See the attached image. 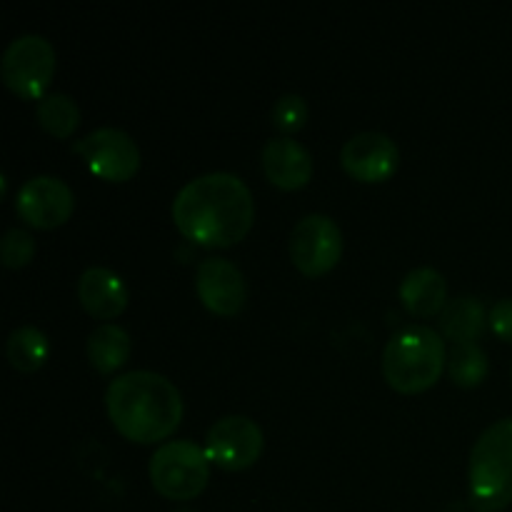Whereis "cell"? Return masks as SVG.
<instances>
[{
	"instance_id": "6da1fadb",
	"label": "cell",
	"mask_w": 512,
	"mask_h": 512,
	"mask_svg": "<svg viewBox=\"0 0 512 512\" xmlns=\"http://www.w3.org/2000/svg\"><path fill=\"white\" fill-rule=\"evenodd\" d=\"M255 218L248 183L228 170H210L175 193L173 220L185 238L208 248H228L245 238Z\"/></svg>"
},
{
	"instance_id": "7a4b0ae2",
	"label": "cell",
	"mask_w": 512,
	"mask_h": 512,
	"mask_svg": "<svg viewBox=\"0 0 512 512\" xmlns=\"http://www.w3.org/2000/svg\"><path fill=\"white\" fill-rule=\"evenodd\" d=\"M105 408L128 440L158 443L180 425L183 395L173 380L155 370H128L108 383Z\"/></svg>"
},
{
	"instance_id": "3957f363",
	"label": "cell",
	"mask_w": 512,
	"mask_h": 512,
	"mask_svg": "<svg viewBox=\"0 0 512 512\" xmlns=\"http://www.w3.org/2000/svg\"><path fill=\"white\" fill-rule=\"evenodd\" d=\"M448 363L443 335L430 325H408L390 335L383 348V375L400 393L430 388Z\"/></svg>"
},
{
	"instance_id": "277c9868",
	"label": "cell",
	"mask_w": 512,
	"mask_h": 512,
	"mask_svg": "<svg viewBox=\"0 0 512 512\" xmlns=\"http://www.w3.org/2000/svg\"><path fill=\"white\" fill-rule=\"evenodd\" d=\"M470 503L475 512H498L512 503V418L490 423L470 450Z\"/></svg>"
},
{
	"instance_id": "5b68a950",
	"label": "cell",
	"mask_w": 512,
	"mask_h": 512,
	"mask_svg": "<svg viewBox=\"0 0 512 512\" xmlns=\"http://www.w3.org/2000/svg\"><path fill=\"white\" fill-rule=\"evenodd\" d=\"M153 488L168 500H193L210 480V458L195 440H165L150 455Z\"/></svg>"
},
{
	"instance_id": "8992f818",
	"label": "cell",
	"mask_w": 512,
	"mask_h": 512,
	"mask_svg": "<svg viewBox=\"0 0 512 512\" xmlns=\"http://www.w3.org/2000/svg\"><path fill=\"white\" fill-rule=\"evenodd\" d=\"M55 73V48L45 35L23 33L10 40L0 58L3 83L20 98L40 100Z\"/></svg>"
},
{
	"instance_id": "52a82bcc",
	"label": "cell",
	"mask_w": 512,
	"mask_h": 512,
	"mask_svg": "<svg viewBox=\"0 0 512 512\" xmlns=\"http://www.w3.org/2000/svg\"><path fill=\"white\" fill-rule=\"evenodd\" d=\"M290 258L305 275H323L343 253L340 225L325 213H308L293 225L288 238Z\"/></svg>"
},
{
	"instance_id": "ba28073f",
	"label": "cell",
	"mask_w": 512,
	"mask_h": 512,
	"mask_svg": "<svg viewBox=\"0 0 512 512\" xmlns=\"http://www.w3.org/2000/svg\"><path fill=\"white\" fill-rule=\"evenodd\" d=\"M75 153L88 163L95 175L113 183L130 180L140 168V148L130 133L115 125H103V128L90 130L80 140L73 143Z\"/></svg>"
},
{
	"instance_id": "9c48e42d",
	"label": "cell",
	"mask_w": 512,
	"mask_h": 512,
	"mask_svg": "<svg viewBox=\"0 0 512 512\" xmlns=\"http://www.w3.org/2000/svg\"><path fill=\"white\" fill-rule=\"evenodd\" d=\"M205 453L225 470L250 468L263 453V430L248 415H223L205 433Z\"/></svg>"
},
{
	"instance_id": "30bf717a",
	"label": "cell",
	"mask_w": 512,
	"mask_h": 512,
	"mask_svg": "<svg viewBox=\"0 0 512 512\" xmlns=\"http://www.w3.org/2000/svg\"><path fill=\"white\" fill-rule=\"evenodd\" d=\"M75 208L73 188L58 175H33L20 185L15 195V210L25 223L35 228H58Z\"/></svg>"
},
{
	"instance_id": "8fae6325",
	"label": "cell",
	"mask_w": 512,
	"mask_h": 512,
	"mask_svg": "<svg viewBox=\"0 0 512 512\" xmlns=\"http://www.w3.org/2000/svg\"><path fill=\"white\" fill-rule=\"evenodd\" d=\"M340 163L363 183H383L398 170L400 150L388 133L380 130H360L350 135L340 148Z\"/></svg>"
},
{
	"instance_id": "7c38bea8",
	"label": "cell",
	"mask_w": 512,
	"mask_h": 512,
	"mask_svg": "<svg viewBox=\"0 0 512 512\" xmlns=\"http://www.w3.org/2000/svg\"><path fill=\"white\" fill-rule=\"evenodd\" d=\"M195 290L205 308L218 315H235L248 298L243 270L220 255L200 260L195 268Z\"/></svg>"
},
{
	"instance_id": "4fadbf2b",
	"label": "cell",
	"mask_w": 512,
	"mask_h": 512,
	"mask_svg": "<svg viewBox=\"0 0 512 512\" xmlns=\"http://www.w3.org/2000/svg\"><path fill=\"white\" fill-rule=\"evenodd\" d=\"M265 178L283 190L303 188L313 178V155L293 135H275L260 150Z\"/></svg>"
},
{
	"instance_id": "5bb4252c",
	"label": "cell",
	"mask_w": 512,
	"mask_h": 512,
	"mask_svg": "<svg viewBox=\"0 0 512 512\" xmlns=\"http://www.w3.org/2000/svg\"><path fill=\"white\" fill-rule=\"evenodd\" d=\"M78 300L95 318H118L128 305V285L115 270L105 265H90L78 278Z\"/></svg>"
},
{
	"instance_id": "9a60e30c",
	"label": "cell",
	"mask_w": 512,
	"mask_h": 512,
	"mask_svg": "<svg viewBox=\"0 0 512 512\" xmlns=\"http://www.w3.org/2000/svg\"><path fill=\"white\" fill-rule=\"evenodd\" d=\"M400 303L410 310L413 315L428 318V315L440 313L448 303V283L440 270L430 268V265H420L405 273L400 280Z\"/></svg>"
},
{
	"instance_id": "2e32d148",
	"label": "cell",
	"mask_w": 512,
	"mask_h": 512,
	"mask_svg": "<svg viewBox=\"0 0 512 512\" xmlns=\"http://www.w3.org/2000/svg\"><path fill=\"white\" fill-rule=\"evenodd\" d=\"M488 310L475 295H458L440 310V328L453 343H475L488 323Z\"/></svg>"
},
{
	"instance_id": "e0dca14e",
	"label": "cell",
	"mask_w": 512,
	"mask_h": 512,
	"mask_svg": "<svg viewBox=\"0 0 512 512\" xmlns=\"http://www.w3.org/2000/svg\"><path fill=\"white\" fill-rule=\"evenodd\" d=\"M85 355L100 373H113L128 360L130 335L118 323H100L85 340Z\"/></svg>"
},
{
	"instance_id": "ac0fdd59",
	"label": "cell",
	"mask_w": 512,
	"mask_h": 512,
	"mask_svg": "<svg viewBox=\"0 0 512 512\" xmlns=\"http://www.w3.org/2000/svg\"><path fill=\"white\" fill-rule=\"evenodd\" d=\"M50 353V340L38 325H18L5 340V355L13 363V368L23 373L43 368Z\"/></svg>"
},
{
	"instance_id": "d6986e66",
	"label": "cell",
	"mask_w": 512,
	"mask_h": 512,
	"mask_svg": "<svg viewBox=\"0 0 512 512\" xmlns=\"http://www.w3.org/2000/svg\"><path fill=\"white\" fill-rule=\"evenodd\" d=\"M35 118H38L40 128L48 130L50 135L68 138L80 125V105L75 103L73 95L63 93V90H53V93H45L35 103Z\"/></svg>"
},
{
	"instance_id": "ffe728a7",
	"label": "cell",
	"mask_w": 512,
	"mask_h": 512,
	"mask_svg": "<svg viewBox=\"0 0 512 512\" xmlns=\"http://www.w3.org/2000/svg\"><path fill=\"white\" fill-rule=\"evenodd\" d=\"M488 353L478 343H453L448 353V370L450 378L463 388L483 383L488 375Z\"/></svg>"
},
{
	"instance_id": "44dd1931",
	"label": "cell",
	"mask_w": 512,
	"mask_h": 512,
	"mask_svg": "<svg viewBox=\"0 0 512 512\" xmlns=\"http://www.w3.org/2000/svg\"><path fill=\"white\" fill-rule=\"evenodd\" d=\"M35 255V238L25 228H8L3 240H0V258L8 268H23L33 260Z\"/></svg>"
},
{
	"instance_id": "7402d4cb",
	"label": "cell",
	"mask_w": 512,
	"mask_h": 512,
	"mask_svg": "<svg viewBox=\"0 0 512 512\" xmlns=\"http://www.w3.org/2000/svg\"><path fill=\"white\" fill-rule=\"evenodd\" d=\"M308 120V103L298 93H283L273 103V123L285 133L300 130Z\"/></svg>"
},
{
	"instance_id": "603a6c76",
	"label": "cell",
	"mask_w": 512,
	"mask_h": 512,
	"mask_svg": "<svg viewBox=\"0 0 512 512\" xmlns=\"http://www.w3.org/2000/svg\"><path fill=\"white\" fill-rule=\"evenodd\" d=\"M488 323L493 328V333L498 338L512 343V298H500L495 300L493 308H490Z\"/></svg>"
}]
</instances>
